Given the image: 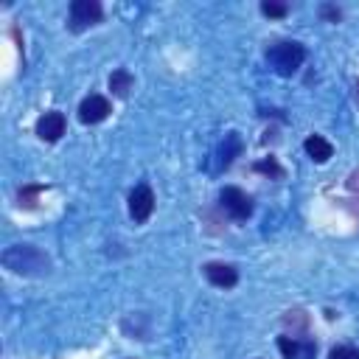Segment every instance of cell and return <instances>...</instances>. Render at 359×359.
<instances>
[{"instance_id":"cell-1","label":"cell","mask_w":359,"mask_h":359,"mask_svg":"<svg viewBox=\"0 0 359 359\" xmlns=\"http://www.w3.org/2000/svg\"><path fill=\"white\" fill-rule=\"evenodd\" d=\"M0 261L14 275H25V278H36V275H45L50 269V258L34 244H11V247H6Z\"/></svg>"},{"instance_id":"cell-2","label":"cell","mask_w":359,"mask_h":359,"mask_svg":"<svg viewBox=\"0 0 359 359\" xmlns=\"http://www.w3.org/2000/svg\"><path fill=\"white\" fill-rule=\"evenodd\" d=\"M266 62H269V67H272L278 76L289 79V76H294V73L300 70V65L306 62V48H303L300 42H294V39L272 42V45L266 48Z\"/></svg>"},{"instance_id":"cell-3","label":"cell","mask_w":359,"mask_h":359,"mask_svg":"<svg viewBox=\"0 0 359 359\" xmlns=\"http://www.w3.org/2000/svg\"><path fill=\"white\" fill-rule=\"evenodd\" d=\"M219 205H222V210H224L233 222H244V219L252 216V199H250V194H244V191L236 188V185H224V188L219 191Z\"/></svg>"},{"instance_id":"cell-4","label":"cell","mask_w":359,"mask_h":359,"mask_svg":"<svg viewBox=\"0 0 359 359\" xmlns=\"http://www.w3.org/2000/svg\"><path fill=\"white\" fill-rule=\"evenodd\" d=\"M101 17H104V8H101L98 0H73V3H70L67 28H70L73 34H79V31H84V28L101 22Z\"/></svg>"},{"instance_id":"cell-5","label":"cell","mask_w":359,"mask_h":359,"mask_svg":"<svg viewBox=\"0 0 359 359\" xmlns=\"http://www.w3.org/2000/svg\"><path fill=\"white\" fill-rule=\"evenodd\" d=\"M109 112H112V104H109V98L101 95V93H90V95L81 98V104H79V121H81V123H90V126L107 121Z\"/></svg>"},{"instance_id":"cell-6","label":"cell","mask_w":359,"mask_h":359,"mask_svg":"<svg viewBox=\"0 0 359 359\" xmlns=\"http://www.w3.org/2000/svg\"><path fill=\"white\" fill-rule=\"evenodd\" d=\"M151 210H154V194H151V188L146 182L135 185V191L129 194V216L137 224H143L151 216Z\"/></svg>"},{"instance_id":"cell-7","label":"cell","mask_w":359,"mask_h":359,"mask_svg":"<svg viewBox=\"0 0 359 359\" xmlns=\"http://www.w3.org/2000/svg\"><path fill=\"white\" fill-rule=\"evenodd\" d=\"M65 129H67V121H65V115L56 112V109L39 115V121H36V135H39L45 143H56V140L65 135Z\"/></svg>"},{"instance_id":"cell-8","label":"cell","mask_w":359,"mask_h":359,"mask_svg":"<svg viewBox=\"0 0 359 359\" xmlns=\"http://www.w3.org/2000/svg\"><path fill=\"white\" fill-rule=\"evenodd\" d=\"M202 269H205V278H208L213 286H219V289H233V286L238 283V272H236L233 264L210 261V264H205Z\"/></svg>"},{"instance_id":"cell-9","label":"cell","mask_w":359,"mask_h":359,"mask_svg":"<svg viewBox=\"0 0 359 359\" xmlns=\"http://www.w3.org/2000/svg\"><path fill=\"white\" fill-rule=\"evenodd\" d=\"M278 348L283 359H314L317 345L314 339H294V337H278Z\"/></svg>"},{"instance_id":"cell-10","label":"cell","mask_w":359,"mask_h":359,"mask_svg":"<svg viewBox=\"0 0 359 359\" xmlns=\"http://www.w3.org/2000/svg\"><path fill=\"white\" fill-rule=\"evenodd\" d=\"M241 149H244V143H241L238 132H227L224 140H222L219 149H216V168H227V165L241 154Z\"/></svg>"},{"instance_id":"cell-11","label":"cell","mask_w":359,"mask_h":359,"mask_svg":"<svg viewBox=\"0 0 359 359\" xmlns=\"http://www.w3.org/2000/svg\"><path fill=\"white\" fill-rule=\"evenodd\" d=\"M303 149H306V154H309L314 163H328L331 154H334V146H331L323 135H309L306 143H303Z\"/></svg>"},{"instance_id":"cell-12","label":"cell","mask_w":359,"mask_h":359,"mask_svg":"<svg viewBox=\"0 0 359 359\" xmlns=\"http://www.w3.org/2000/svg\"><path fill=\"white\" fill-rule=\"evenodd\" d=\"M132 84H135V79H132V73H129L126 67L112 70V76H109V90H112L118 98H126L129 90H132Z\"/></svg>"},{"instance_id":"cell-13","label":"cell","mask_w":359,"mask_h":359,"mask_svg":"<svg viewBox=\"0 0 359 359\" xmlns=\"http://www.w3.org/2000/svg\"><path fill=\"white\" fill-rule=\"evenodd\" d=\"M255 171H261V174H272V177H283V168L278 165V160L275 157H264V160H258L255 165H252Z\"/></svg>"},{"instance_id":"cell-14","label":"cell","mask_w":359,"mask_h":359,"mask_svg":"<svg viewBox=\"0 0 359 359\" xmlns=\"http://www.w3.org/2000/svg\"><path fill=\"white\" fill-rule=\"evenodd\" d=\"M261 14H264V17H286V14H289V6H286V3L264 0V3H261Z\"/></svg>"},{"instance_id":"cell-15","label":"cell","mask_w":359,"mask_h":359,"mask_svg":"<svg viewBox=\"0 0 359 359\" xmlns=\"http://www.w3.org/2000/svg\"><path fill=\"white\" fill-rule=\"evenodd\" d=\"M328 359H359V348H353V345H337V348H331Z\"/></svg>"},{"instance_id":"cell-16","label":"cell","mask_w":359,"mask_h":359,"mask_svg":"<svg viewBox=\"0 0 359 359\" xmlns=\"http://www.w3.org/2000/svg\"><path fill=\"white\" fill-rule=\"evenodd\" d=\"M42 191V185H28V188H22L20 191V205H25V208H34V196Z\"/></svg>"},{"instance_id":"cell-17","label":"cell","mask_w":359,"mask_h":359,"mask_svg":"<svg viewBox=\"0 0 359 359\" xmlns=\"http://www.w3.org/2000/svg\"><path fill=\"white\" fill-rule=\"evenodd\" d=\"M283 323H286V325H300V328H306V314H303L300 309H294V311H286Z\"/></svg>"},{"instance_id":"cell-18","label":"cell","mask_w":359,"mask_h":359,"mask_svg":"<svg viewBox=\"0 0 359 359\" xmlns=\"http://www.w3.org/2000/svg\"><path fill=\"white\" fill-rule=\"evenodd\" d=\"M320 14H323L328 22H339V17H342V11H339L337 6H323V8H320Z\"/></svg>"},{"instance_id":"cell-19","label":"cell","mask_w":359,"mask_h":359,"mask_svg":"<svg viewBox=\"0 0 359 359\" xmlns=\"http://www.w3.org/2000/svg\"><path fill=\"white\" fill-rule=\"evenodd\" d=\"M348 188H351L353 194H359V168L351 171V177H348Z\"/></svg>"},{"instance_id":"cell-20","label":"cell","mask_w":359,"mask_h":359,"mask_svg":"<svg viewBox=\"0 0 359 359\" xmlns=\"http://www.w3.org/2000/svg\"><path fill=\"white\" fill-rule=\"evenodd\" d=\"M353 95H356V104H359V79H356V84H353Z\"/></svg>"}]
</instances>
